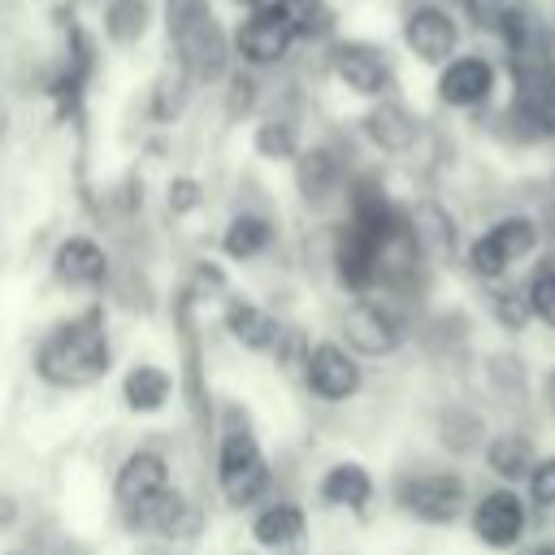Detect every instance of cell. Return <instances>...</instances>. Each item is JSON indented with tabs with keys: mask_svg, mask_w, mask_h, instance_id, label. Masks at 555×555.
<instances>
[{
	"mask_svg": "<svg viewBox=\"0 0 555 555\" xmlns=\"http://www.w3.org/2000/svg\"><path fill=\"white\" fill-rule=\"evenodd\" d=\"M403 343H408V321L390 295L369 291L347 304V312H343V347L347 351L382 360V356H395Z\"/></svg>",
	"mask_w": 555,
	"mask_h": 555,
	"instance_id": "8992f818",
	"label": "cell"
},
{
	"mask_svg": "<svg viewBox=\"0 0 555 555\" xmlns=\"http://www.w3.org/2000/svg\"><path fill=\"white\" fill-rule=\"evenodd\" d=\"M494 91H499V65L486 52H455L447 65H438L434 95L442 108L468 113V108L490 104Z\"/></svg>",
	"mask_w": 555,
	"mask_h": 555,
	"instance_id": "7c38bea8",
	"label": "cell"
},
{
	"mask_svg": "<svg viewBox=\"0 0 555 555\" xmlns=\"http://www.w3.org/2000/svg\"><path fill=\"white\" fill-rule=\"evenodd\" d=\"M17 512H22V503H17L13 494H0V533L17 525Z\"/></svg>",
	"mask_w": 555,
	"mask_h": 555,
	"instance_id": "1f68e13d",
	"label": "cell"
},
{
	"mask_svg": "<svg viewBox=\"0 0 555 555\" xmlns=\"http://www.w3.org/2000/svg\"><path fill=\"white\" fill-rule=\"evenodd\" d=\"M481 460H486L490 477H499V486H516V481L529 477V468L538 460V447L525 429H499V434L486 438Z\"/></svg>",
	"mask_w": 555,
	"mask_h": 555,
	"instance_id": "ffe728a7",
	"label": "cell"
},
{
	"mask_svg": "<svg viewBox=\"0 0 555 555\" xmlns=\"http://www.w3.org/2000/svg\"><path fill=\"white\" fill-rule=\"evenodd\" d=\"M438 442H442L447 451H455V455H468V451L486 447V425H481V416H477L473 408L451 403V408H442V416H438Z\"/></svg>",
	"mask_w": 555,
	"mask_h": 555,
	"instance_id": "d4e9b609",
	"label": "cell"
},
{
	"mask_svg": "<svg viewBox=\"0 0 555 555\" xmlns=\"http://www.w3.org/2000/svg\"><path fill=\"white\" fill-rule=\"evenodd\" d=\"M299 369H304L308 395H317L321 403H347V399H356L360 386H364V364H360V356L347 351L338 338L312 343Z\"/></svg>",
	"mask_w": 555,
	"mask_h": 555,
	"instance_id": "30bf717a",
	"label": "cell"
},
{
	"mask_svg": "<svg viewBox=\"0 0 555 555\" xmlns=\"http://www.w3.org/2000/svg\"><path fill=\"white\" fill-rule=\"evenodd\" d=\"M490 317H494L507 334H520V330L529 325L525 286H494V291H490Z\"/></svg>",
	"mask_w": 555,
	"mask_h": 555,
	"instance_id": "f1b7e54d",
	"label": "cell"
},
{
	"mask_svg": "<svg viewBox=\"0 0 555 555\" xmlns=\"http://www.w3.org/2000/svg\"><path fill=\"white\" fill-rule=\"evenodd\" d=\"M251 147H256V156H264V160H295V156L304 152L299 126H295L291 117H264V121L256 126V134H251Z\"/></svg>",
	"mask_w": 555,
	"mask_h": 555,
	"instance_id": "484cf974",
	"label": "cell"
},
{
	"mask_svg": "<svg viewBox=\"0 0 555 555\" xmlns=\"http://www.w3.org/2000/svg\"><path fill=\"white\" fill-rule=\"evenodd\" d=\"M330 260H334V278H338L343 291L369 295V291L382 286V247L364 230H356L351 221H343V230L334 234Z\"/></svg>",
	"mask_w": 555,
	"mask_h": 555,
	"instance_id": "5bb4252c",
	"label": "cell"
},
{
	"mask_svg": "<svg viewBox=\"0 0 555 555\" xmlns=\"http://www.w3.org/2000/svg\"><path fill=\"white\" fill-rule=\"evenodd\" d=\"M403 48L421 61V65H447L460 52V17L455 9H447L442 0H421L403 13Z\"/></svg>",
	"mask_w": 555,
	"mask_h": 555,
	"instance_id": "8fae6325",
	"label": "cell"
},
{
	"mask_svg": "<svg viewBox=\"0 0 555 555\" xmlns=\"http://www.w3.org/2000/svg\"><path fill=\"white\" fill-rule=\"evenodd\" d=\"M525 499L538 512H555V451L533 460V468L525 477Z\"/></svg>",
	"mask_w": 555,
	"mask_h": 555,
	"instance_id": "f546056e",
	"label": "cell"
},
{
	"mask_svg": "<svg viewBox=\"0 0 555 555\" xmlns=\"http://www.w3.org/2000/svg\"><path fill=\"white\" fill-rule=\"evenodd\" d=\"M165 199H169V212H173V217H186V212H195V208L204 204V191H199L195 178H173Z\"/></svg>",
	"mask_w": 555,
	"mask_h": 555,
	"instance_id": "4dcf8cb0",
	"label": "cell"
},
{
	"mask_svg": "<svg viewBox=\"0 0 555 555\" xmlns=\"http://www.w3.org/2000/svg\"><path fill=\"white\" fill-rule=\"evenodd\" d=\"M269 243H273V221L264 212H234L225 221V230H221V251L230 260H238V264L264 256Z\"/></svg>",
	"mask_w": 555,
	"mask_h": 555,
	"instance_id": "cb8c5ba5",
	"label": "cell"
},
{
	"mask_svg": "<svg viewBox=\"0 0 555 555\" xmlns=\"http://www.w3.org/2000/svg\"><path fill=\"white\" fill-rule=\"evenodd\" d=\"M520 555H555V538H542V542H533V546H525Z\"/></svg>",
	"mask_w": 555,
	"mask_h": 555,
	"instance_id": "d6a6232c",
	"label": "cell"
},
{
	"mask_svg": "<svg viewBox=\"0 0 555 555\" xmlns=\"http://www.w3.org/2000/svg\"><path fill=\"white\" fill-rule=\"evenodd\" d=\"M468 529L477 538V546L486 551H520L525 533H529V499L516 486H490L473 499L468 507Z\"/></svg>",
	"mask_w": 555,
	"mask_h": 555,
	"instance_id": "52a82bcc",
	"label": "cell"
},
{
	"mask_svg": "<svg viewBox=\"0 0 555 555\" xmlns=\"http://www.w3.org/2000/svg\"><path fill=\"white\" fill-rule=\"evenodd\" d=\"M30 369L39 382L56 390H87L113 369V343H108V321L100 308H82L74 317H61L56 325L43 330L35 343Z\"/></svg>",
	"mask_w": 555,
	"mask_h": 555,
	"instance_id": "6da1fadb",
	"label": "cell"
},
{
	"mask_svg": "<svg viewBox=\"0 0 555 555\" xmlns=\"http://www.w3.org/2000/svg\"><path fill=\"white\" fill-rule=\"evenodd\" d=\"M395 507L421 525H455L468 512V481L455 468H412L395 477Z\"/></svg>",
	"mask_w": 555,
	"mask_h": 555,
	"instance_id": "5b68a950",
	"label": "cell"
},
{
	"mask_svg": "<svg viewBox=\"0 0 555 555\" xmlns=\"http://www.w3.org/2000/svg\"><path fill=\"white\" fill-rule=\"evenodd\" d=\"M199 525H204L199 507H195L178 486H169V490L152 503V512H147V525H143V529L160 533L165 542H191V538L199 533Z\"/></svg>",
	"mask_w": 555,
	"mask_h": 555,
	"instance_id": "7402d4cb",
	"label": "cell"
},
{
	"mask_svg": "<svg viewBox=\"0 0 555 555\" xmlns=\"http://www.w3.org/2000/svg\"><path fill=\"white\" fill-rule=\"evenodd\" d=\"M373 473L360 460H334L317 481V499L334 512H364L373 503Z\"/></svg>",
	"mask_w": 555,
	"mask_h": 555,
	"instance_id": "ac0fdd59",
	"label": "cell"
},
{
	"mask_svg": "<svg viewBox=\"0 0 555 555\" xmlns=\"http://www.w3.org/2000/svg\"><path fill=\"white\" fill-rule=\"evenodd\" d=\"M525 304H529V321L555 330V260L533 264V273L525 278Z\"/></svg>",
	"mask_w": 555,
	"mask_h": 555,
	"instance_id": "83f0119b",
	"label": "cell"
},
{
	"mask_svg": "<svg viewBox=\"0 0 555 555\" xmlns=\"http://www.w3.org/2000/svg\"><path fill=\"white\" fill-rule=\"evenodd\" d=\"M4 134H9V100L0 95V143H4Z\"/></svg>",
	"mask_w": 555,
	"mask_h": 555,
	"instance_id": "836d02e7",
	"label": "cell"
},
{
	"mask_svg": "<svg viewBox=\"0 0 555 555\" xmlns=\"http://www.w3.org/2000/svg\"><path fill=\"white\" fill-rule=\"evenodd\" d=\"M52 278L65 291H100L108 282V251L91 234H65L52 251Z\"/></svg>",
	"mask_w": 555,
	"mask_h": 555,
	"instance_id": "9a60e30c",
	"label": "cell"
},
{
	"mask_svg": "<svg viewBox=\"0 0 555 555\" xmlns=\"http://www.w3.org/2000/svg\"><path fill=\"white\" fill-rule=\"evenodd\" d=\"M0 555H26V551H0Z\"/></svg>",
	"mask_w": 555,
	"mask_h": 555,
	"instance_id": "8d00e7d4",
	"label": "cell"
},
{
	"mask_svg": "<svg viewBox=\"0 0 555 555\" xmlns=\"http://www.w3.org/2000/svg\"><path fill=\"white\" fill-rule=\"evenodd\" d=\"M221 321H225L230 338H234L238 347H247V351H273V347H278L282 321H278L269 308H260L256 299L230 295V299H225V312H221Z\"/></svg>",
	"mask_w": 555,
	"mask_h": 555,
	"instance_id": "d6986e66",
	"label": "cell"
},
{
	"mask_svg": "<svg viewBox=\"0 0 555 555\" xmlns=\"http://www.w3.org/2000/svg\"><path fill=\"white\" fill-rule=\"evenodd\" d=\"M360 126H364L369 143L386 156H403L421 139V117L399 100H373V108L360 117Z\"/></svg>",
	"mask_w": 555,
	"mask_h": 555,
	"instance_id": "2e32d148",
	"label": "cell"
},
{
	"mask_svg": "<svg viewBox=\"0 0 555 555\" xmlns=\"http://www.w3.org/2000/svg\"><path fill=\"white\" fill-rule=\"evenodd\" d=\"M169 395H173V377H169V369H160V364H152V360L134 364V369L121 377V399H126V408L139 412V416L160 412V408L169 403Z\"/></svg>",
	"mask_w": 555,
	"mask_h": 555,
	"instance_id": "603a6c76",
	"label": "cell"
},
{
	"mask_svg": "<svg viewBox=\"0 0 555 555\" xmlns=\"http://www.w3.org/2000/svg\"><path fill=\"white\" fill-rule=\"evenodd\" d=\"M308 538V512L291 499H278V503H264L256 516H251V542L260 551H299Z\"/></svg>",
	"mask_w": 555,
	"mask_h": 555,
	"instance_id": "e0dca14e",
	"label": "cell"
},
{
	"mask_svg": "<svg viewBox=\"0 0 555 555\" xmlns=\"http://www.w3.org/2000/svg\"><path fill=\"white\" fill-rule=\"evenodd\" d=\"M169 39L178 65L195 82H217L230 61V39L208 0H169Z\"/></svg>",
	"mask_w": 555,
	"mask_h": 555,
	"instance_id": "7a4b0ae2",
	"label": "cell"
},
{
	"mask_svg": "<svg viewBox=\"0 0 555 555\" xmlns=\"http://www.w3.org/2000/svg\"><path fill=\"white\" fill-rule=\"evenodd\" d=\"M295 186L308 204H330L338 191H347L343 160L330 147H304L295 156Z\"/></svg>",
	"mask_w": 555,
	"mask_h": 555,
	"instance_id": "44dd1931",
	"label": "cell"
},
{
	"mask_svg": "<svg viewBox=\"0 0 555 555\" xmlns=\"http://www.w3.org/2000/svg\"><path fill=\"white\" fill-rule=\"evenodd\" d=\"M13 4H17V0H0V22H4L9 13H13Z\"/></svg>",
	"mask_w": 555,
	"mask_h": 555,
	"instance_id": "e575fe53",
	"label": "cell"
},
{
	"mask_svg": "<svg viewBox=\"0 0 555 555\" xmlns=\"http://www.w3.org/2000/svg\"><path fill=\"white\" fill-rule=\"evenodd\" d=\"M147 17H152V4L147 0H108V9H104V35L113 43H139L143 30H147Z\"/></svg>",
	"mask_w": 555,
	"mask_h": 555,
	"instance_id": "4316f807",
	"label": "cell"
},
{
	"mask_svg": "<svg viewBox=\"0 0 555 555\" xmlns=\"http://www.w3.org/2000/svg\"><path fill=\"white\" fill-rule=\"evenodd\" d=\"M551 412H555V382H551Z\"/></svg>",
	"mask_w": 555,
	"mask_h": 555,
	"instance_id": "d590c367",
	"label": "cell"
},
{
	"mask_svg": "<svg viewBox=\"0 0 555 555\" xmlns=\"http://www.w3.org/2000/svg\"><path fill=\"white\" fill-rule=\"evenodd\" d=\"M299 43L295 30V13L291 4H273V9H251L234 35V52L243 56V65L251 69H269L282 65L291 56V48Z\"/></svg>",
	"mask_w": 555,
	"mask_h": 555,
	"instance_id": "9c48e42d",
	"label": "cell"
},
{
	"mask_svg": "<svg viewBox=\"0 0 555 555\" xmlns=\"http://www.w3.org/2000/svg\"><path fill=\"white\" fill-rule=\"evenodd\" d=\"M273 481V468H269V455L260 451L256 434L247 421L230 416L225 429H221V442H217V490L230 507H251L264 499Z\"/></svg>",
	"mask_w": 555,
	"mask_h": 555,
	"instance_id": "277c9868",
	"label": "cell"
},
{
	"mask_svg": "<svg viewBox=\"0 0 555 555\" xmlns=\"http://www.w3.org/2000/svg\"><path fill=\"white\" fill-rule=\"evenodd\" d=\"M542 243V225L529 212H507L499 221H490L481 234H473V243L464 247V264L477 282H507V273L516 264H525Z\"/></svg>",
	"mask_w": 555,
	"mask_h": 555,
	"instance_id": "3957f363",
	"label": "cell"
},
{
	"mask_svg": "<svg viewBox=\"0 0 555 555\" xmlns=\"http://www.w3.org/2000/svg\"><path fill=\"white\" fill-rule=\"evenodd\" d=\"M169 460L156 451V447H134L121 464H117V477H113V503L121 512V520L130 529H143L147 525V512L152 503L169 490Z\"/></svg>",
	"mask_w": 555,
	"mask_h": 555,
	"instance_id": "ba28073f",
	"label": "cell"
},
{
	"mask_svg": "<svg viewBox=\"0 0 555 555\" xmlns=\"http://www.w3.org/2000/svg\"><path fill=\"white\" fill-rule=\"evenodd\" d=\"M330 69L351 95H364V100H386V91L395 87L390 56L369 39H338L330 52Z\"/></svg>",
	"mask_w": 555,
	"mask_h": 555,
	"instance_id": "4fadbf2b",
	"label": "cell"
}]
</instances>
